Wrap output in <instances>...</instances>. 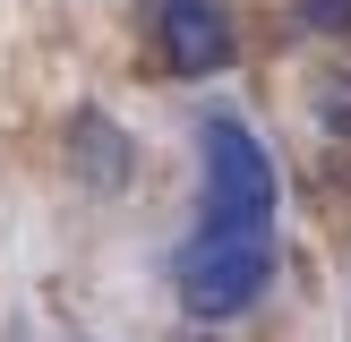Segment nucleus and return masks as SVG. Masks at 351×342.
I'll list each match as a JSON object with an SVG mask.
<instances>
[{
  "mask_svg": "<svg viewBox=\"0 0 351 342\" xmlns=\"http://www.w3.org/2000/svg\"><path fill=\"white\" fill-rule=\"evenodd\" d=\"M69 154H77V171H86L95 188H120V180H129V137H120V129H112L103 111H86V120H77Z\"/></svg>",
  "mask_w": 351,
  "mask_h": 342,
  "instance_id": "nucleus-4",
  "label": "nucleus"
},
{
  "mask_svg": "<svg viewBox=\"0 0 351 342\" xmlns=\"http://www.w3.org/2000/svg\"><path fill=\"white\" fill-rule=\"evenodd\" d=\"M180 342H215V334H180Z\"/></svg>",
  "mask_w": 351,
  "mask_h": 342,
  "instance_id": "nucleus-6",
  "label": "nucleus"
},
{
  "mask_svg": "<svg viewBox=\"0 0 351 342\" xmlns=\"http://www.w3.org/2000/svg\"><path fill=\"white\" fill-rule=\"evenodd\" d=\"M300 9V26H317V34H351V0H291Z\"/></svg>",
  "mask_w": 351,
  "mask_h": 342,
  "instance_id": "nucleus-5",
  "label": "nucleus"
},
{
  "mask_svg": "<svg viewBox=\"0 0 351 342\" xmlns=\"http://www.w3.org/2000/svg\"><path fill=\"white\" fill-rule=\"evenodd\" d=\"M197 163H206V222L197 231L274 239V163L249 137V120H206L197 129Z\"/></svg>",
  "mask_w": 351,
  "mask_h": 342,
  "instance_id": "nucleus-2",
  "label": "nucleus"
},
{
  "mask_svg": "<svg viewBox=\"0 0 351 342\" xmlns=\"http://www.w3.org/2000/svg\"><path fill=\"white\" fill-rule=\"evenodd\" d=\"M274 282V239H240V231H189L171 256V291L197 325H232L266 300Z\"/></svg>",
  "mask_w": 351,
  "mask_h": 342,
  "instance_id": "nucleus-1",
  "label": "nucleus"
},
{
  "mask_svg": "<svg viewBox=\"0 0 351 342\" xmlns=\"http://www.w3.org/2000/svg\"><path fill=\"white\" fill-rule=\"evenodd\" d=\"M154 43L171 77H223L232 68V17L223 0H154Z\"/></svg>",
  "mask_w": 351,
  "mask_h": 342,
  "instance_id": "nucleus-3",
  "label": "nucleus"
}]
</instances>
